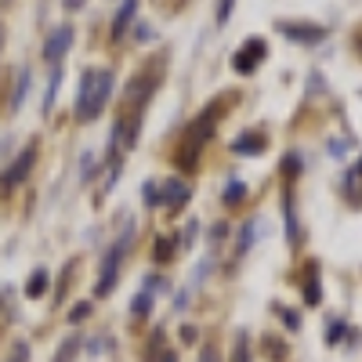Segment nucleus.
Segmentation results:
<instances>
[{"label": "nucleus", "instance_id": "1", "mask_svg": "<svg viewBox=\"0 0 362 362\" xmlns=\"http://www.w3.org/2000/svg\"><path fill=\"white\" fill-rule=\"evenodd\" d=\"M112 95V73L109 69H87L80 83V98H76V119H98L109 105Z\"/></svg>", "mask_w": 362, "mask_h": 362}, {"label": "nucleus", "instance_id": "2", "mask_svg": "<svg viewBox=\"0 0 362 362\" xmlns=\"http://www.w3.org/2000/svg\"><path fill=\"white\" fill-rule=\"evenodd\" d=\"M214 112H218V109H203L199 119L185 131V138H181V145H177V167H181V170H196L199 148H203V141L210 138V131H214Z\"/></svg>", "mask_w": 362, "mask_h": 362}, {"label": "nucleus", "instance_id": "3", "mask_svg": "<svg viewBox=\"0 0 362 362\" xmlns=\"http://www.w3.org/2000/svg\"><path fill=\"white\" fill-rule=\"evenodd\" d=\"M264 54H268V44H264L261 37H254V40H247L243 47L232 54V69H235L239 76H250V73L261 66V58H264Z\"/></svg>", "mask_w": 362, "mask_h": 362}, {"label": "nucleus", "instance_id": "4", "mask_svg": "<svg viewBox=\"0 0 362 362\" xmlns=\"http://www.w3.org/2000/svg\"><path fill=\"white\" fill-rule=\"evenodd\" d=\"M276 29H279L283 37L297 40V44H319V40L326 37V29L315 25V22H279Z\"/></svg>", "mask_w": 362, "mask_h": 362}, {"label": "nucleus", "instance_id": "5", "mask_svg": "<svg viewBox=\"0 0 362 362\" xmlns=\"http://www.w3.org/2000/svg\"><path fill=\"white\" fill-rule=\"evenodd\" d=\"M33 160H37V148H25V153L4 170V177H0V189L11 192L15 185H22V181L29 177V170H33Z\"/></svg>", "mask_w": 362, "mask_h": 362}, {"label": "nucleus", "instance_id": "6", "mask_svg": "<svg viewBox=\"0 0 362 362\" xmlns=\"http://www.w3.org/2000/svg\"><path fill=\"white\" fill-rule=\"evenodd\" d=\"M69 47H73V25H58L54 33L47 37V44H44V58L51 66H58V58H62Z\"/></svg>", "mask_w": 362, "mask_h": 362}, {"label": "nucleus", "instance_id": "7", "mask_svg": "<svg viewBox=\"0 0 362 362\" xmlns=\"http://www.w3.org/2000/svg\"><path fill=\"white\" fill-rule=\"evenodd\" d=\"M124 250H127V247L116 243V247L105 254V261H102V276H98V293H102V297H109L112 286H116V272H119V257H124Z\"/></svg>", "mask_w": 362, "mask_h": 362}, {"label": "nucleus", "instance_id": "8", "mask_svg": "<svg viewBox=\"0 0 362 362\" xmlns=\"http://www.w3.org/2000/svg\"><path fill=\"white\" fill-rule=\"evenodd\" d=\"M264 134L261 131H247V134H239L235 141H232V153L235 156H261L264 153Z\"/></svg>", "mask_w": 362, "mask_h": 362}, {"label": "nucleus", "instance_id": "9", "mask_svg": "<svg viewBox=\"0 0 362 362\" xmlns=\"http://www.w3.org/2000/svg\"><path fill=\"white\" fill-rule=\"evenodd\" d=\"M189 196H192V189L185 185V181H177V177L163 181V189H160V203H167V206H185Z\"/></svg>", "mask_w": 362, "mask_h": 362}, {"label": "nucleus", "instance_id": "10", "mask_svg": "<svg viewBox=\"0 0 362 362\" xmlns=\"http://www.w3.org/2000/svg\"><path fill=\"white\" fill-rule=\"evenodd\" d=\"M134 11H138V0H124V4H119V11H116V18H112V37H116V40L127 33Z\"/></svg>", "mask_w": 362, "mask_h": 362}, {"label": "nucleus", "instance_id": "11", "mask_svg": "<svg viewBox=\"0 0 362 362\" xmlns=\"http://www.w3.org/2000/svg\"><path fill=\"white\" fill-rule=\"evenodd\" d=\"M47 279H51L47 272H44V268H37L33 276L25 279V297H33V300H37V297H44V293H47Z\"/></svg>", "mask_w": 362, "mask_h": 362}, {"label": "nucleus", "instance_id": "12", "mask_svg": "<svg viewBox=\"0 0 362 362\" xmlns=\"http://www.w3.org/2000/svg\"><path fill=\"white\" fill-rule=\"evenodd\" d=\"M160 344H163V337L156 334V337H153V351H148L145 362H177V351H174V348H160Z\"/></svg>", "mask_w": 362, "mask_h": 362}, {"label": "nucleus", "instance_id": "13", "mask_svg": "<svg viewBox=\"0 0 362 362\" xmlns=\"http://www.w3.org/2000/svg\"><path fill=\"white\" fill-rule=\"evenodd\" d=\"M76 348H80V337L73 334V337H66L62 344H58V351H54L51 362H73V358H76Z\"/></svg>", "mask_w": 362, "mask_h": 362}, {"label": "nucleus", "instance_id": "14", "mask_svg": "<svg viewBox=\"0 0 362 362\" xmlns=\"http://www.w3.org/2000/svg\"><path fill=\"white\" fill-rule=\"evenodd\" d=\"M221 199H225L228 206L243 203V199H247V185H243V181H228V185H225V192H221Z\"/></svg>", "mask_w": 362, "mask_h": 362}, {"label": "nucleus", "instance_id": "15", "mask_svg": "<svg viewBox=\"0 0 362 362\" xmlns=\"http://www.w3.org/2000/svg\"><path fill=\"white\" fill-rule=\"evenodd\" d=\"M305 300H308V305H319V300H322V293H319V272H315V264H308V286H305Z\"/></svg>", "mask_w": 362, "mask_h": 362}, {"label": "nucleus", "instance_id": "16", "mask_svg": "<svg viewBox=\"0 0 362 362\" xmlns=\"http://www.w3.org/2000/svg\"><path fill=\"white\" fill-rule=\"evenodd\" d=\"M232 362H250V351H247V329H239L235 334V355Z\"/></svg>", "mask_w": 362, "mask_h": 362}, {"label": "nucleus", "instance_id": "17", "mask_svg": "<svg viewBox=\"0 0 362 362\" xmlns=\"http://www.w3.org/2000/svg\"><path fill=\"white\" fill-rule=\"evenodd\" d=\"M58 83H62V69H51V87H47V98H44V112H51V105H54V90H58Z\"/></svg>", "mask_w": 362, "mask_h": 362}, {"label": "nucleus", "instance_id": "18", "mask_svg": "<svg viewBox=\"0 0 362 362\" xmlns=\"http://www.w3.org/2000/svg\"><path fill=\"white\" fill-rule=\"evenodd\" d=\"M131 312H134V315H145V312H153V293H148V290H141V293L134 297Z\"/></svg>", "mask_w": 362, "mask_h": 362}, {"label": "nucleus", "instance_id": "19", "mask_svg": "<svg viewBox=\"0 0 362 362\" xmlns=\"http://www.w3.org/2000/svg\"><path fill=\"white\" fill-rule=\"evenodd\" d=\"M4 362H29V344H25V341H15Z\"/></svg>", "mask_w": 362, "mask_h": 362}, {"label": "nucleus", "instance_id": "20", "mask_svg": "<svg viewBox=\"0 0 362 362\" xmlns=\"http://www.w3.org/2000/svg\"><path fill=\"white\" fill-rule=\"evenodd\" d=\"M25 87H29V73L22 69V73H18V87H15V98H11V109H18V105H22V98H25Z\"/></svg>", "mask_w": 362, "mask_h": 362}, {"label": "nucleus", "instance_id": "21", "mask_svg": "<svg viewBox=\"0 0 362 362\" xmlns=\"http://www.w3.org/2000/svg\"><path fill=\"white\" fill-rule=\"evenodd\" d=\"M87 315H90V300H80V305L69 308V322H83Z\"/></svg>", "mask_w": 362, "mask_h": 362}, {"label": "nucleus", "instance_id": "22", "mask_svg": "<svg viewBox=\"0 0 362 362\" xmlns=\"http://www.w3.org/2000/svg\"><path fill=\"white\" fill-rule=\"evenodd\" d=\"M254 228H257V221H247V225H243V235H239V250H247V247L254 243Z\"/></svg>", "mask_w": 362, "mask_h": 362}, {"label": "nucleus", "instance_id": "23", "mask_svg": "<svg viewBox=\"0 0 362 362\" xmlns=\"http://www.w3.org/2000/svg\"><path fill=\"white\" fill-rule=\"evenodd\" d=\"M170 250H174L170 239H156V261H170Z\"/></svg>", "mask_w": 362, "mask_h": 362}, {"label": "nucleus", "instance_id": "24", "mask_svg": "<svg viewBox=\"0 0 362 362\" xmlns=\"http://www.w3.org/2000/svg\"><path fill=\"white\" fill-rule=\"evenodd\" d=\"M141 199H145L148 206H160V189H156V185H145V189H141Z\"/></svg>", "mask_w": 362, "mask_h": 362}, {"label": "nucleus", "instance_id": "25", "mask_svg": "<svg viewBox=\"0 0 362 362\" xmlns=\"http://www.w3.org/2000/svg\"><path fill=\"white\" fill-rule=\"evenodd\" d=\"M232 8H235V0H221V4H218V25H225V22H228Z\"/></svg>", "mask_w": 362, "mask_h": 362}, {"label": "nucleus", "instance_id": "26", "mask_svg": "<svg viewBox=\"0 0 362 362\" xmlns=\"http://www.w3.org/2000/svg\"><path fill=\"white\" fill-rule=\"evenodd\" d=\"M264 344H268V355H272V358H283V355H286V351H283V341H276V337H268Z\"/></svg>", "mask_w": 362, "mask_h": 362}, {"label": "nucleus", "instance_id": "27", "mask_svg": "<svg viewBox=\"0 0 362 362\" xmlns=\"http://www.w3.org/2000/svg\"><path fill=\"white\" fill-rule=\"evenodd\" d=\"M199 362H221V358H218V348H203Z\"/></svg>", "mask_w": 362, "mask_h": 362}, {"label": "nucleus", "instance_id": "28", "mask_svg": "<svg viewBox=\"0 0 362 362\" xmlns=\"http://www.w3.org/2000/svg\"><path fill=\"white\" fill-rule=\"evenodd\" d=\"M283 322H286L290 329H297V326H300V319H297V312H283Z\"/></svg>", "mask_w": 362, "mask_h": 362}, {"label": "nucleus", "instance_id": "29", "mask_svg": "<svg viewBox=\"0 0 362 362\" xmlns=\"http://www.w3.org/2000/svg\"><path fill=\"white\" fill-rule=\"evenodd\" d=\"M138 40H153V29H148V25H138Z\"/></svg>", "mask_w": 362, "mask_h": 362}, {"label": "nucleus", "instance_id": "30", "mask_svg": "<svg viewBox=\"0 0 362 362\" xmlns=\"http://www.w3.org/2000/svg\"><path fill=\"white\" fill-rule=\"evenodd\" d=\"M196 239V221H189V228H185V243H192Z\"/></svg>", "mask_w": 362, "mask_h": 362}, {"label": "nucleus", "instance_id": "31", "mask_svg": "<svg viewBox=\"0 0 362 362\" xmlns=\"http://www.w3.org/2000/svg\"><path fill=\"white\" fill-rule=\"evenodd\" d=\"M66 8H69V11H76V8H83V0H66Z\"/></svg>", "mask_w": 362, "mask_h": 362}, {"label": "nucleus", "instance_id": "32", "mask_svg": "<svg viewBox=\"0 0 362 362\" xmlns=\"http://www.w3.org/2000/svg\"><path fill=\"white\" fill-rule=\"evenodd\" d=\"M0 47H4V25H0Z\"/></svg>", "mask_w": 362, "mask_h": 362}]
</instances>
